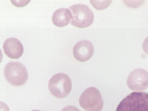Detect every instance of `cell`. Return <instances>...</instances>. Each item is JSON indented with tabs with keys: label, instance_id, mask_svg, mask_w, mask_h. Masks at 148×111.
<instances>
[{
	"label": "cell",
	"instance_id": "6da1fadb",
	"mask_svg": "<svg viewBox=\"0 0 148 111\" xmlns=\"http://www.w3.org/2000/svg\"><path fill=\"white\" fill-rule=\"evenodd\" d=\"M116 111H148V93H131L121 101Z\"/></svg>",
	"mask_w": 148,
	"mask_h": 111
},
{
	"label": "cell",
	"instance_id": "7a4b0ae2",
	"mask_svg": "<svg viewBox=\"0 0 148 111\" xmlns=\"http://www.w3.org/2000/svg\"><path fill=\"white\" fill-rule=\"evenodd\" d=\"M4 74L8 82L15 86L24 85L28 77V72L25 67L18 61H11L7 63L4 69Z\"/></svg>",
	"mask_w": 148,
	"mask_h": 111
},
{
	"label": "cell",
	"instance_id": "3957f363",
	"mask_svg": "<svg viewBox=\"0 0 148 111\" xmlns=\"http://www.w3.org/2000/svg\"><path fill=\"white\" fill-rule=\"evenodd\" d=\"M71 14L70 23L79 28L88 27L93 22L94 16L92 11L86 5L81 4L73 5L69 7Z\"/></svg>",
	"mask_w": 148,
	"mask_h": 111
},
{
	"label": "cell",
	"instance_id": "277c9868",
	"mask_svg": "<svg viewBox=\"0 0 148 111\" xmlns=\"http://www.w3.org/2000/svg\"><path fill=\"white\" fill-rule=\"evenodd\" d=\"M48 87L53 95L58 98H63L70 93L72 89V82L67 74L59 73L52 77L49 81Z\"/></svg>",
	"mask_w": 148,
	"mask_h": 111
},
{
	"label": "cell",
	"instance_id": "5b68a950",
	"mask_svg": "<svg viewBox=\"0 0 148 111\" xmlns=\"http://www.w3.org/2000/svg\"><path fill=\"white\" fill-rule=\"evenodd\" d=\"M81 106L86 111H101L103 104V100L99 91L91 87L86 89L79 99Z\"/></svg>",
	"mask_w": 148,
	"mask_h": 111
},
{
	"label": "cell",
	"instance_id": "8992f818",
	"mask_svg": "<svg viewBox=\"0 0 148 111\" xmlns=\"http://www.w3.org/2000/svg\"><path fill=\"white\" fill-rule=\"evenodd\" d=\"M127 83L129 89L133 91L145 90L148 87V72L143 69H134L129 75Z\"/></svg>",
	"mask_w": 148,
	"mask_h": 111
},
{
	"label": "cell",
	"instance_id": "52a82bcc",
	"mask_svg": "<svg viewBox=\"0 0 148 111\" xmlns=\"http://www.w3.org/2000/svg\"><path fill=\"white\" fill-rule=\"evenodd\" d=\"M94 52L93 45L91 42L86 40H82L77 42L73 49L74 57L81 62L86 61L90 59Z\"/></svg>",
	"mask_w": 148,
	"mask_h": 111
},
{
	"label": "cell",
	"instance_id": "ba28073f",
	"mask_svg": "<svg viewBox=\"0 0 148 111\" xmlns=\"http://www.w3.org/2000/svg\"><path fill=\"white\" fill-rule=\"evenodd\" d=\"M3 48L5 54L12 59L19 58L24 52L21 43L17 39L14 37L7 39L3 44Z\"/></svg>",
	"mask_w": 148,
	"mask_h": 111
},
{
	"label": "cell",
	"instance_id": "9c48e42d",
	"mask_svg": "<svg viewBox=\"0 0 148 111\" xmlns=\"http://www.w3.org/2000/svg\"><path fill=\"white\" fill-rule=\"evenodd\" d=\"M71 14L69 9L61 8L53 13L52 17L53 24L56 26L62 27L67 25L71 18Z\"/></svg>",
	"mask_w": 148,
	"mask_h": 111
},
{
	"label": "cell",
	"instance_id": "30bf717a",
	"mask_svg": "<svg viewBox=\"0 0 148 111\" xmlns=\"http://www.w3.org/2000/svg\"><path fill=\"white\" fill-rule=\"evenodd\" d=\"M92 5L97 10H100L107 8L112 1H90Z\"/></svg>",
	"mask_w": 148,
	"mask_h": 111
},
{
	"label": "cell",
	"instance_id": "8fae6325",
	"mask_svg": "<svg viewBox=\"0 0 148 111\" xmlns=\"http://www.w3.org/2000/svg\"><path fill=\"white\" fill-rule=\"evenodd\" d=\"M30 1H24L23 2H19V1H11L14 5L18 7H22L26 5L29 3Z\"/></svg>",
	"mask_w": 148,
	"mask_h": 111
},
{
	"label": "cell",
	"instance_id": "7c38bea8",
	"mask_svg": "<svg viewBox=\"0 0 148 111\" xmlns=\"http://www.w3.org/2000/svg\"><path fill=\"white\" fill-rule=\"evenodd\" d=\"M61 111H81V110L74 106H69L64 108Z\"/></svg>",
	"mask_w": 148,
	"mask_h": 111
},
{
	"label": "cell",
	"instance_id": "4fadbf2b",
	"mask_svg": "<svg viewBox=\"0 0 148 111\" xmlns=\"http://www.w3.org/2000/svg\"><path fill=\"white\" fill-rule=\"evenodd\" d=\"M142 48L144 52L148 54V36L143 41L142 44Z\"/></svg>",
	"mask_w": 148,
	"mask_h": 111
},
{
	"label": "cell",
	"instance_id": "5bb4252c",
	"mask_svg": "<svg viewBox=\"0 0 148 111\" xmlns=\"http://www.w3.org/2000/svg\"><path fill=\"white\" fill-rule=\"evenodd\" d=\"M31 111H41L39 110H32Z\"/></svg>",
	"mask_w": 148,
	"mask_h": 111
}]
</instances>
